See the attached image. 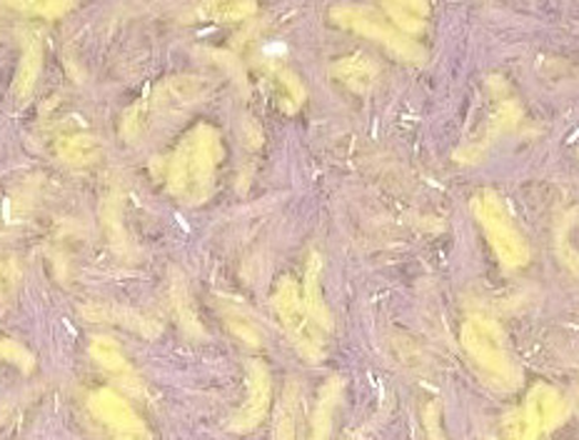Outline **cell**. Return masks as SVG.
Listing matches in <instances>:
<instances>
[{"label":"cell","instance_id":"cell-1","mask_svg":"<svg viewBox=\"0 0 579 440\" xmlns=\"http://www.w3.org/2000/svg\"><path fill=\"white\" fill-rule=\"evenodd\" d=\"M223 160V140L220 133L200 123L178 143L166 168L168 190L188 206H200L215 190L218 166Z\"/></svg>","mask_w":579,"mask_h":440},{"label":"cell","instance_id":"cell-2","mask_svg":"<svg viewBox=\"0 0 579 440\" xmlns=\"http://www.w3.org/2000/svg\"><path fill=\"white\" fill-rule=\"evenodd\" d=\"M208 93V81L200 75H176L158 83L143 101L133 103L123 116V136L128 140H138L156 121L178 116L196 105Z\"/></svg>","mask_w":579,"mask_h":440},{"label":"cell","instance_id":"cell-3","mask_svg":"<svg viewBox=\"0 0 579 440\" xmlns=\"http://www.w3.org/2000/svg\"><path fill=\"white\" fill-rule=\"evenodd\" d=\"M460 338L462 348L470 353L472 360H475L482 370H487L489 376H495L509 388L515 386L519 373L515 368L513 356H509L505 331L499 328V323L475 315V318H470L462 325Z\"/></svg>","mask_w":579,"mask_h":440},{"label":"cell","instance_id":"cell-4","mask_svg":"<svg viewBox=\"0 0 579 440\" xmlns=\"http://www.w3.org/2000/svg\"><path fill=\"white\" fill-rule=\"evenodd\" d=\"M472 213L480 220V226L485 228L487 241L502 265L519 268L529 261L527 241L515 228L507 208L502 206V200L492 190H482V193L472 198Z\"/></svg>","mask_w":579,"mask_h":440},{"label":"cell","instance_id":"cell-5","mask_svg":"<svg viewBox=\"0 0 579 440\" xmlns=\"http://www.w3.org/2000/svg\"><path fill=\"white\" fill-rule=\"evenodd\" d=\"M273 305L290 341L295 343L297 353L307 360H320L325 356L323 331L317 328L310 313L305 308L301 285L293 279L280 281L273 295Z\"/></svg>","mask_w":579,"mask_h":440},{"label":"cell","instance_id":"cell-6","mask_svg":"<svg viewBox=\"0 0 579 440\" xmlns=\"http://www.w3.org/2000/svg\"><path fill=\"white\" fill-rule=\"evenodd\" d=\"M333 21L337 25L350 28V31L370 38V41L382 43L392 55H398L402 61L414 65H422L428 61V51H424L420 43H414L412 38L400 33L398 28L385 21V18H380L372 8H357V6L335 8Z\"/></svg>","mask_w":579,"mask_h":440},{"label":"cell","instance_id":"cell-7","mask_svg":"<svg viewBox=\"0 0 579 440\" xmlns=\"http://www.w3.org/2000/svg\"><path fill=\"white\" fill-rule=\"evenodd\" d=\"M88 410L108 430L110 440H152L150 428L143 423V418L135 413L120 390L98 388L88 398Z\"/></svg>","mask_w":579,"mask_h":440},{"label":"cell","instance_id":"cell-8","mask_svg":"<svg viewBox=\"0 0 579 440\" xmlns=\"http://www.w3.org/2000/svg\"><path fill=\"white\" fill-rule=\"evenodd\" d=\"M270 398H273V380H270V370L265 363L250 360L248 363V398L243 408L238 410L230 420V430L233 433H248V430L257 428L267 416Z\"/></svg>","mask_w":579,"mask_h":440},{"label":"cell","instance_id":"cell-9","mask_svg":"<svg viewBox=\"0 0 579 440\" xmlns=\"http://www.w3.org/2000/svg\"><path fill=\"white\" fill-rule=\"evenodd\" d=\"M519 121H523V108H519L515 101H502L495 113L487 118L485 130H482L475 140H470L460 150H455V160L477 163L482 156H485L492 143H495L499 136H505V133L515 130Z\"/></svg>","mask_w":579,"mask_h":440},{"label":"cell","instance_id":"cell-10","mask_svg":"<svg viewBox=\"0 0 579 440\" xmlns=\"http://www.w3.org/2000/svg\"><path fill=\"white\" fill-rule=\"evenodd\" d=\"M91 356L110 378L118 380L123 388H128L130 394H143V383L138 378V373H135L133 363L118 346V341L110 336H95L91 341Z\"/></svg>","mask_w":579,"mask_h":440},{"label":"cell","instance_id":"cell-11","mask_svg":"<svg viewBox=\"0 0 579 440\" xmlns=\"http://www.w3.org/2000/svg\"><path fill=\"white\" fill-rule=\"evenodd\" d=\"M53 150H55V156L65 163V166L91 168L93 163L101 160L103 146L98 138L91 136V133L71 130V133H61V136H55Z\"/></svg>","mask_w":579,"mask_h":440},{"label":"cell","instance_id":"cell-12","mask_svg":"<svg viewBox=\"0 0 579 440\" xmlns=\"http://www.w3.org/2000/svg\"><path fill=\"white\" fill-rule=\"evenodd\" d=\"M333 78L340 81L347 88L355 93H368L380 78V65L375 63L370 55L365 53H352L345 59L333 63Z\"/></svg>","mask_w":579,"mask_h":440},{"label":"cell","instance_id":"cell-13","mask_svg":"<svg viewBox=\"0 0 579 440\" xmlns=\"http://www.w3.org/2000/svg\"><path fill=\"white\" fill-rule=\"evenodd\" d=\"M320 275H323L320 255L310 253V261H307V271H305L303 301H305V308H307V313H310V318L315 321L317 328L327 333V331H333V315H330V311H327V305L323 301Z\"/></svg>","mask_w":579,"mask_h":440},{"label":"cell","instance_id":"cell-14","mask_svg":"<svg viewBox=\"0 0 579 440\" xmlns=\"http://www.w3.org/2000/svg\"><path fill=\"white\" fill-rule=\"evenodd\" d=\"M340 398H343V380L330 378L320 388V396H317V404L310 418V436H307V440H330L333 418Z\"/></svg>","mask_w":579,"mask_h":440},{"label":"cell","instance_id":"cell-15","mask_svg":"<svg viewBox=\"0 0 579 440\" xmlns=\"http://www.w3.org/2000/svg\"><path fill=\"white\" fill-rule=\"evenodd\" d=\"M301 408H303V390L301 383L290 380L283 398H280L273 440H295L297 423H301Z\"/></svg>","mask_w":579,"mask_h":440},{"label":"cell","instance_id":"cell-16","mask_svg":"<svg viewBox=\"0 0 579 440\" xmlns=\"http://www.w3.org/2000/svg\"><path fill=\"white\" fill-rule=\"evenodd\" d=\"M527 404L537 410L539 418H543L545 433L557 428L567 416V404L562 400V396H559L557 390L549 386H535L533 390H529Z\"/></svg>","mask_w":579,"mask_h":440},{"label":"cell","instance_id":"cell-17","mask_svg":"<svg viewBox=\"0 0 579 440\" xmlns=\"http://www.w3.org/2000/svg\"><path fill=\"white\" fill-rule=\"evenodd\" d=\"M502 430H505V440H539V436H545L543 418L529 404L502 418Z\"/></svg>","mask_w":579,"mask_h":440},{"label":"cell","instance_id":"cell-18","mask_svg":"<svg viewBox=\"0 0 579 440\" xmlns=\"http://www.w3.org/2000/svg\"><path fill=\"white\" fill-rule=\"evenodd\" d=\"M382 11L390 15L392 25L400 28V33L404 35H414L420 33L424 28V21L430 15V6L428 3H385Z\"/></svg>","mask_w":579,"mask_h":440},{"label":"cell","instance_id":"cell-19","mask_svg":"<svg viewBox=\"0 0 579 440\" xmlns=\"http://www.w3.org/2000/svg\"><path fill=\"white\" fill-rule=\"evenodd\" d=\"M41 65H43L41 41H28L25 53H23V63H21V69H18V75H15V93L21 95V98L35 88L38 75H41Z\"/></svg>","mask_w":579,"mask_h":440},{"label":"cell","instance_id":"cell-20","mask_svg":"<svg viewBox=\"0 0 579 440\" xmlns=\"http://www.w3.org/2000/svg\"><path fill=\"white\" fill-rule=\"evenodd\" d=\"M223 315H225L228 328L233 331L235 338L243 341L245 346L257 348L260 343H263V331H260V325L255 323L253 315L240 308V305H225Z\"/></svg>","mask_w":579,"mask_h":440},{"label":"cell","instance_id":"cell-21","mask_svg":"<svg viewBox=\"0 0 579 440\" xmlns=\"http://www.w3.org/2000/svg\"><path fill=\"white\" fill-rule=\"evenodd\" d=\"M255 11H257L255 3H206L198 8V15L215 23H235L255 15Z\"/></svg>","mask_w":579,"mask_h":440},{"label":"cell","instance_id":"cell-22","mask_svg":"<svg viewBox=\"0 0 579 440\" xmlns=\"http://www.w3.org/2000/svg\"><path fill=\"white\" fill-rule=\"evenodd\" d=\"M275 73V81L280 83V88H283L287 93V101H285V111H297L303 105L305 101V88H303V83L301 78H297V75L293 71H287V69H280V65H275L273 69Z\"/></svg>","mask_w":579,"mask_h":440},{"label":"cell","instance_id":"cell-23","mask_svg":"<svg viewBox=\"0 0 579 440\" xmlns=\"http://www.w3.org/2000/svg\"><path fill=\"white\" fill-rule=\"evenodd\" d=\"M85 315H91V318H98V321H115L118 318L123 325H128V328H135L140 333H152L150 331V323L140 318L138 313H130V311H120V308H85Z\"/></svg>","mask_w":579,"mask_h":440},{"label":"cell","instance_id":"cell-24","mask_svg":"<svg viewBox=\"0 0 579 440\" xmlns=\"http://www.w3.org/2000/svg\"><path fill=\"white\" fill-rule=\"evenodd\" d=\"M575 218H577V210H572V213L559 220V228H557V251H559V258H562V263L572 268L575 273H579V253H575L572 245H569V241H567V233H569V228H572V220H575Z\"/></svg>","mask_w":579,"mask_h":440},{"label":"cell","instance_id":"cell-25","mask_svg":"<svg viewBox=\"0 0 579 440\" xmlns=\"http://www.w3.org/2000/svg\"><path fill=\"white\" fill-rule=\"evenodd\" d=\"M172 305H176V313H178V318L182 323V328H188L190 333H198V318H196V313L190 311V298H188V291H186V285H182V281H176L172 283Z\"/></svg>","mask_w":579,"mask_h":440},{"label":"cell","instance_id":"cell-26","mask_svg":"<svg viewBox=\"0 0 579 440\" xmlns=\"http://www.w3.org/2000/svg\"><path fill=\"white\" fill-rule=\"evenodd\" d=\"M0 358L15 363V366H21L25 373L33 370L35 366V358L31 353H28L21 343H13V341H0Z\"/></svg>","mask_w":579,"mask_h":440},{"label":"cell","instance_id":"cell-27","mask_svg":"<svg viewBox=\"0 0 579 440\" xmlns=\"http://www.w3.org/2000/svg\"><path fill=\"white\" fill-rule=\"evenodd\" d=\"M13 8H18V11H23L28 15L57 18L71 11L73 3H53V0H41V3H13Z\"/></svg>","mask_w":579,"mask_h":440},{"label":"cell","instance_id":"cell-28","mask_svg":"<svg viewBox=\"0 0 579 440\" xmlns=\"http://www.w3.org/2000/svg\"><path fill=\"white\" fill-rule=\"evenodd\" d=\"M440 418H442V410H440V404H430L428 408H424L422 413V420H424V430H428L430 440H445V436H442V426H440Z\"/></svg>","mask_w":579,"mask_h":440},{"label":"cell","instance_id":"cell-29","mask_svg":"<svg viewBox=\"0 0 579 440\" xmlns=\"http://www.w3.org/2000/svg\"><path fill=\"white\" fill-rule=\"evenodd\" d=\"M15 285V273L13 268L8 263H0V301L6 298L8 293H11V289Z\"/></svg>","mask_w":579,"mask_h":440}]
</instances>
